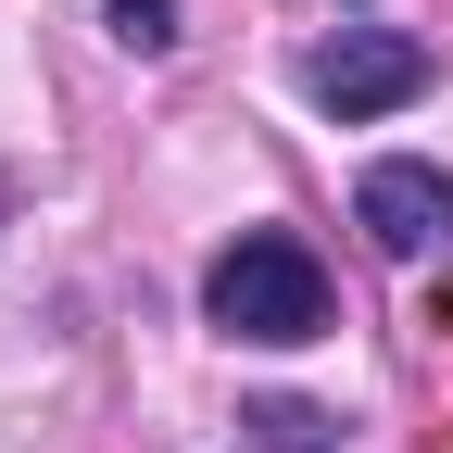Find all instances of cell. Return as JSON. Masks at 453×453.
I'll return each instance as SVG.
<instances>
[{
	"mask_svg": "<svg viewBox=\"0 0 453 453\" xmlns=\"http://www.w3.org/2000/svg\"><path fill=\"white\" fill-rule=\"evenodd\" d=\"M202 315L226 340H265V353H290V340L327 327V265L290 240V226H240L214 265H202Z\"/></svg>",
	"mask_w": 453,
	"mask_h": 453,
	"instance_id": "cell-1",
	"label": "cell"
},
{
	"mask_svg": "<svg viewBox=\"0 0 453 453\" xmlns=\"http://www.w3.org/2000/svg\"><path fill=\"white\" fill-rule=\"evenodd\" d=\"M303 88H315V113H340V127H378V113H403V101L428 88V38H403V26H340V38H315Z\"/></svg>",
	"mask_w": 453,
	"mask_h": 453,
	"instance_id": "cell-2",
	"label": "cell"
},
{
	"mask_svg": "<svg viewBox=\"0 0 453 453\" xmlns=\"http://www.w3.org/2000/svg\"><path fill=\"white\" fill-rule=\"evenodd\" d=\"M353 226H365L390 265H416V252L453 240V177H441V164H416V151H390V164H365V177H353Z\"/></svg>",
	"mask_w": 453,
	"mask_h": 453,
	"instance_id": "cell-3",
	"label": "cell"
},
{
	"mask_svg": "<svg viewBox=\"0 0 453 453\" xmlns=\"http://www.w3.org/2000/svg\"><path fill=\"white\" fill-rule=\"evenodd\" d=\"M101 13H113V38H127V50H151V64L189 38V26H177V0H101Z\"/></svg>",
	"mask_w": 453,
	"mask_h": 453,
	"instance_id": "cell-4",
	"label": "cell"
},
{
	"mask_svg": "<svg viewBox=\"0 0 453 453\" xmlns=\"http://www.w3.org/2000/svg\"><path fill=\"white\" fill-rule=\"evenodd\" d=\"M252 441L265 453H327V416L315 403H252Z\"/></svg>",
	"mask_w": 453,
	"mask_h": 453,
	"instance_id": "cell-5",
	"label": "cell"
}]
</instances>
